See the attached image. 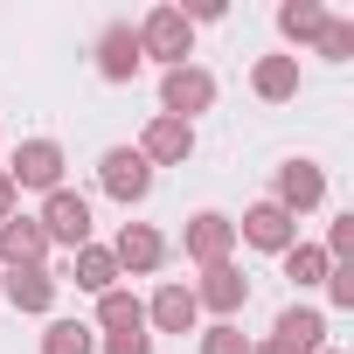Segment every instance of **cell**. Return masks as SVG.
Returning a JSON list of instances; mask_svg holds the SVG:
<instances>
[{
    "mask_svg": "<svg viewBox=\"0 0 354 354\" xmlns=\"http://www.w3.org/2000/svg\"><path fill=\"white\" fill-rule=\"evenodd\" d=\"M181 257H188L195 271H209V264H230V257H236V216H223V209H202V216H188V223H181Z\"/></svg>",
    "mask_w": 354,
    "mask_h": 354,
    "instance_id": "2",
    "label": "cell"
},
{
    "mask_svg": "<svg viewBox=\"0 0 354 354\" xmlns=\"http://www.w3.org/2000/svg\"><path fill=\"white\" fill-rule=\"evenodd\" d=\"M313 49H319L326 63H347V56H354V21H347V15H326V28H319Z\"/></svg>",
    "mask_w": 354,
    "mask_h": 354,
    "instance_id": "24",
    "label": "cell"
},
{
    "mask_svg": "<svg viewBox=\"0 0 354 354\" xmlns=\"http://www.w3.org/2000/svg\"><path fill=\"white\" fill-rule=\"evenodd\" d=\"M91 56H97V77H104V84H132V77H139V63H146V56H139L132 21H111V28L97 35V49H91Z\"/></svg>",
    "mask_w": 354,
    "mask_h": 354,
    "instance_id": "14",
    "label": "cell"
},
{
    "mask_svg": "<svg viewBox=\"0 0 354 354\" xmlns=\"http://www.w3.org/2000/svg\"><path fill=\"white\" fill-rule=\"evenodd\" d=\"M250 354H292V347H285V340H271V333H264V340H257V347H250Z\"/></svg>",
    "mask_w": 354,
    "mask_h": 354,
    "instance_id": "30",
    "label": "cell"
},
{
    "mask_svg": "<svg viewBox=\"0 0 354 354\" xmlns=\"http://www.w3.org/2000/svg\"><path fill=\"white\" fill-rule=\"evenodd\" d=\"M271 202L299 223V216H313L319 202H326V167L319 160H306V153H292V160H278V181H271Z\"/></svg>",
    "mask_w": 354,
    "mask_h": 354,
    "instance_id": "5",
    "label": "cell"
},
{
    "mask_svg": "<svg viewBox=\"0 0 354 354\" xmlns=\"http://www.w3.org/2000/svg\"><path fill=\"white\" fill-rule=\"evenodd\" d=\"M97 188L118 202V209H139L153 195V167L139 160V146H104L97 153Z\"/></svg>",
    "mask_w": 354,
    "mask_h": 354,
    "instance_id": "4",
    "label": "cell"
},
{
    "mask_svg": "<svg viewBox=\"0 0 354 354\" xmlns=\"http://www.w3.org/2000/svg\"><path fill=\"white\" fill-rule=\"evenodd\" d=\"M132 35H139V56H146V63H160V70H181V63L195 56V28L181 21V8H174V0L146 8Z\"/></svg>",
    "mask_w": 354,
    "mask_h": 354,
    "instance_id": "1",
    "label": "cell"
},
{
    "mask_svg": "<svg viewBox=\"0 0 354 354\" xmlns=\"http://www.w3.org/2000/svg\"><path fill=\"white\" fill-rule=\"evenodd\" d=\"M319 28H326V8H319V0H285V8H278V35H285L292 49H313ZM292 49H285V56H292Z\"/></svg>",
    "mask_w": 354,
    "mask_h": 354,
    "instance_id": "20",
    "label": "cell"
},
{
    "mask_svg": "<svg viewBox=\"0 0 354 354\" xmlns=\"http://www.w3.org/2000/svg\"><path fill=\"white\" fill-rule=\"evenodd\" d=\"M188 292H195V306H202L209 319H236V313L250 306V278H243V264H236V257H230V264H209Z\"/></svg>",
    "mask_w": 354,
    "mask_h": 354,
    "instance_id": "9",
    "label": "cell"
},
{
    "mask_svg": "<svg viewBox=\"0 0 354 354\" xmlns=\"http://www.w3.org/2000/svg\"><path fill=\"white\" fill-rule=\"evenodd\" d=\"M236 243H250V250H264V257H285V250L299 243V223L264 195V202H250V209L236 216Z\"/></svg>",
    "mask_w": 354,
    "mask_h": 354,
    "instance_id": "8",
    "label": "cell"
},
{
    "mask_svg": "<svg viewBox=\"0 0 354 354\" xmlns=\"http://www.w3.org/2000/svg\"><path fill=\"white\" fill-rule=\"evenodd\" d=\"M97 354H153V333H97Z\"/></svg>",
    "mask_w": 354,
    "mask_h": 354,
    "instance_id": "27",
    "label": "cell"
},
{
    "mask_svg": "<svg viewBox=\"0 0 354 354\" xmlns=\"http://www.w3.org/2000/svg\"><path fill=\"white\" fill-rule=\"evenodd\" d=\"M56 271L49 264H21V271H8V278H0V299H8L15 313H28V319H49L56 313Z\"/></svg>",
    "mask_w": 354,
    "mask_h": 354,
    "instance_id": "12",
    "label": "cell"
},
{
    "mask_svg": "<svg viewBox=\"0 0 354 354\" xmlns=\"http://www.w3.org/2000/svg\"><path fill=\"white\" fill-rule=\"evenodd\" d=\"M195 326H202V306H195V292L181 278H167L146 299V333H195Z\"/></svg>",
    "mask_w": 354,
    "mask_h": 354,
    "instance_id": "13",
    "label": "cell"
},
{
    "mask_svg": "<svg viewBox=\"0 0 354 354\" xmlns=\"http://www.w3.org/2000/svg\"><path fill=\"white\" fill-rule=\"evenodd\" d=\"M195 340H202V354H250L257 347L236 319H209V326H195Z\"/></svg>",
    "mask_w": 354,
    "mask_h": 354,
    "instance_id": "23",
    "label": "cell"
},
{
    "mask_svg": "<svg viewBox=\"0 0 354 354\" xmlns=\"http://www.w3.org/2000/svg\"><path fill=\"white\" fill-rule=\"evenodd\" d=\"M63 167H70L63 139H21V146H15V160H8V181H15V195H21V188L56 195V188H63Z\"/></svg>",
    "mask_w": 354,
    "mask_h": 354,
    "instance_id": "3",
    "label": "cell"
},
{
    "mask_svg": "<svg viewBox=\"0 0 354 354\" xmlns=\"http://www.w3.org/2000/svg\"><path fill=\"white\" fill-rule=\"evenodd\" d=\"M250 91H257L264 104H292V97H299V56H285V49H278V56H257V63H250Z\"/></svg>",
    "mask_w": 354,
    "mask_h": 354,
    "instance_id": "17",
    "label": "cell"
},
{
    "mask_svg": "<svg viewBox=\"0 0 354 354\" xmlns=\"http://www.w3.org/2000/svg\"><path fill=\"white\" fill-rule=\"evenodd\" d=\"M0 264H8V271H21V264H49V236H42V223L35 216H8V223H0Z\"/></svg>",
    "mask_w": 354,
    "mask_h": 354,
    "instance_id": "15",
    "label": "cell"
},
{
    "mask_svg": "<svg viewBox=\"0 0 354 354\" xmlns=\"http://www.w3.org/2000/svg\"><path fill=\"white\" fill-rule=\"evenodd\" d=\"M223 15H230L223 0H195V8H181V21H188V28H202V21H223Z\"/></svg>",
    "mask_w": 354,
    "mask_h": 354,
    "instance_id": "28",
    "label": "cell"
},
{
    "mask_svg": "<svg viewBox=\"0 0 354 354\" xmlns=\"http://www.w3.org/2000/svg\"><path fill=\"white\" fill-rule=\"evenodd\" d=\"M35 223H42L49 250H84V243H91V230H97V223H91V202H84L77 188L42 195V216H35Z\"/></svg>",
    "mask_w": 354,
    "mask_h": 354,
    "instance_id": "6",
    "label": "cell"
},
{
    "mask_svg": "<svg viewBox=\"0 0 354 354\" xmlns=\"http://www.w3.org/2000/svg\"><path fill=\"white\" fill-rule=\"evenodd\" d=\"M271 340H285L292 354H319V347H326V313H319V306H299V299H292V306H285V313L271 319Z\"/></svg>",
    "mask_w": 354,
    "mask_h": 354,
    "instance_id": "16",
    "label": "cell"
},
{
    "mask_svg": "<svg viewBox=\"0 0 354 354\" xmlns=\"http://www.w3.org/2000/svg\"><path fill=\"white\" fill-rule=\"evenodd\" d=\"M139 160H146L153 174H160V167H188V160H195V125L153 111V118H146V132H139Z\"/></svg>",
    "mask_w": 354,
    "mask_h": 354,
    "instance_id": "11",
    "label": "cell"
},
{
    "mask_svg": "<svg viewBox=\"0 0 354 354\" xmlns=\"http://www.w3.org/2000/svg\"><path fill=\"white\" fill-rule=\"evenodd\" d=\"M319 354H347V347H319Z\"/></svg>",
    "mask_w": 354,
    "mask_h": 354,
    "instance_id": "31",
    "label": "cell"
},
{
    "mask_svg": "<svg viewBox=\"0 0 354 354\" xmlns=\"http://www.w3.org/2000/svg\"><path fill=\"white\" fill-rule=\"evenodd\" d=\"M319 292H326V306H333V313H354V264H333Z\"/></svg>",
    "mask_w": 354,
    "mask_h": 354,
    "instance_id": "26",
    "label": "cell"
},
{
    "mask_svg": "<svg viewBox=\"0 0 354 354\" xmlns=\"http://www.w3.org/2000/svg\"><path fill=\"white\" fill-rule=\"evenodd\" d=\"M278 264H285V278H292L299 292H313V285H326V271H333V264H326V250H319V243H306V236H299V243H292V250H285Z\"/></svg>",
    "mask_w": 354,
    "mask_h": 354,
    "instance_id": "21",
    "label": "cell"
},
{
    "mask_svg": "<svg viewBox=\"0 0 354 354\" xmlns=\"http://www.w3.org/2000/svg\"><path fill=\"white\" fill-rule=\"evenodd\" d=\"M319 250H326V264H354V209L326 223V243Z\"/></svg>",
    "mask_w": 354,
    "mask_h": 354,
    "instance_id": "25",
    "label": "cell"
},
{
    "mask_svg": "<svg viewBox=\"0 0 354 354\" xmlns=\"http://www.w3.org/2000/svg\"><path fill=\"white\" fill-rule=\"evenodd\" d=\"M15 209H21V195H15V181H8V167H0V223H8Z\"/></svg>",
    "mask_w": 354,
    "mask_h": 354,
    "instance_id": "29",
    "label": "cell"
},
{
    "mask_svg": "<svg viewBox=\"0 0 354 354\" xmlns=\"http://www.w3.org/2000/svg\"><path fill=\"white\" fill-rule=\"evenodd\" d=\"M209 104H216V77H209L202 63H181V70H160V111H167V118L195 125V118H202Z\"/></svg>",
    "mask_w": 354,
    "mask_h": 354,
    "instance_id": "7",
    "label": "cell"
},
{
    "mask_svg": "<svg viewBox=\"0 0 354 354\" xmlns=\"http://www.w3.org/2000/svg\"><path fill=\"white\" fill-rule=\"evenodd\" d=\"M70 278H77V292L104 299V292L118 285V264H111V250H104V243H84V250H70Z\"/></svg>",
    "mask_w": 354,
    "mask_h": 354,
    "instance_id": "19",
    "label": "cell"
},
{
    "mask_svg": "<svg viewBox=\"0 0 354 354\" xmlns=\"http://www.w3.org/2000/svg\"><path fill=\"white\" fill-rule=\"evenodd\" d=\"M97 333H146V299L132 285H111L97 299Z\"/></svg>",
    "mask_w": 354,
    "mask_h": 354,
    "instance_id": "18",
    "label": "cell"
},
{
    "mask_svg": "<svg viewBox=\"0 0 354 354\" xmlns=\"http://www.w3.org/2000/svg\"><path fill=\"white\" fill-rule=\"evenodd\" d=\"M42 354H97V326L91 319H49L42 326Z\"/></svg>",
    "mask_w": 354,
    "mask_h": 354,
    "instance_id": "22",
    "label": "cell"
},
{
    "mask_svg": "<svg viewBox=\"0 0 354 354\" xmlns=\"http://www.w3.org/2000/svg\"><path fill=\"white\" fill-rule=\"evenodd\" d=\"M104 250H111L118 278H153V271L167 264V236H160L153 223H125V230H118V236H111Z\"/></svg>",
    "mask_w": 354,
    "mask_h": 354,
    "instance_id": "10",
    "label": "cell"
}]
</instances>
